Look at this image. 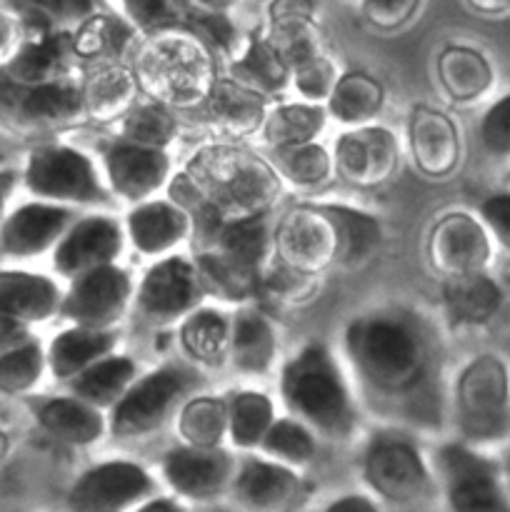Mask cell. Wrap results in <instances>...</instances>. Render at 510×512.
<instances>
[{
	"mask_svg": "<svg viewBox=\"0 0 510 512\" xmlns=\"http://www.w3.org/2000/svg\"><path fill=\"white\" fill-rule=\"evenodd\" d=\"M228 433L238 448H260L265 433L275 423L273 405L260 393H238L228 400Z\"/></svg>",
	"mask_w": 510,
	"mask_h": 512,
	"instance_id": "cell-41",
	"label": "cell"
},
{
	"mask_svg": "<svg viewBox=\"0 0 510 512\" xmlns=\"http://www.w3.org/2000/svg\"><path fill=\"white\" fill-rule=\"evenodd\" d=\"M73 223V210L65 205L28 200L0 223V253L10 260L40 258L55 250Z\"/></svg>",
	"mask_w": 510,
	"mask_h": 512,
	"instance_id": "cell-16",
	"label": "cell"
},
{
	"mask_svg": "<svg viewBox=\"0 0 510 512\" xmlns=\"http://www.w3.org/2000/svg\"><path fill=\"white\" fill-rule=\"evenodd\" d=\"M410 140H413V153L420 168L433 178H443L458 165V130L443 113L420 108L410 123Z\"/></svg>",
	"mask_w": 510,
	"mask_h": 512,
	"instance_id": "cell-26",
	"label": "cell"
},
{
	"mask_svg": "<svg viewBox=\"0 0 510 512\" xmlns=\"http://www.w3.org/2000/svg\"><path fill=\"white\" fill-rule=\"evenodd\" d=\"M435 473L450 512H510L503 463L465 443H448L435 455Z\"/></svg>",
	"mask_w": 510,
	"mask_h": 512,
	"instance_id": "cell-6",
	"label": "cell"
},
{
	"mask_svg": "<svg viewBox=\"0 0 510 512\" xmlns=\"http://www.w3.org/2000/svg\"><path fill=\"white\" fill-rule=\"evenodd\" d=\"M273 255L303 275L320 273L338 260V235L323 205L290 210L273 233Z\"/></svg>",
	"mask_w": 510,
	"mask_h": 512,
	"instance_id": "cell-11",
	"label": "cell"
},
{
	"mask_svg": "<svg viewBox=\"0 0 510 512\" xmlns=\"http://www.w3.org/2000/svg\"><path fill=\"white\" fill-rule=\"evenodd\" d=\"M228 430V405L213 398H198L180 413V433L195 448H218Z\"/></svg>",
	"mask_w": 510,
	"mask_h": 512,
	"instance_id": "cell-44",
	"label": "cell"
},
{
	"mask_svg": "<svg viewBox=\"0 0 510 512\" xmlns=\"http://www.w3.org/2000/svg\"><path fill=\"white\" fill-rule=\"evenodd\" d=\"M130 290L133 285L128 275L115 265L90 270L73 280L68 295H63L60 315L73 320L78 328L108 330L128 308Z\"/></svg>",
	"mask_w": 510,
	"mask_h": 512,
	"instance_id": "cell-15",
	"label": "cell"
},
{
	"mask_svg": "<svg viewBox=\"0 0 510 512\" xmlns=\"http://www.w3.org/2000/svg\"><path fill=\"white\" fill-rule=\"evenodd\" d=\"M263 3H270V0H263Z\"/></svg>",
	"mask_w": 510,
	"mask_h": 512,
	"instance_id": "cell-61",
	"label": "cell"
},
{
	"mask_svg": "<svg viewBox=\"0 0 510 512\" xmlns=\"http://www.w3.org/2000/svg\"><path fill=\"white\" fill-rule=\"evenodd\" d=\"M233 320L218 310H193L180 328V343L193 360L220 365L230 355Z\"/></svg>",
	"mask_w": 510,
	"mask_h": 512,
	"instance_id": "cell-36",
	"label": "cell"
},
{
	"mask_svg": "<svg viewBox=\"0 0 510 512\" xmlns=\"http://www.w3.org/2000/svg\"><path fill=\"white\" fill-rule=\"evenodd\" d=\"M133 383L135 365L123 355H108L70 380V390H73V398L93 405L95 410H105L113 408Z\"/></svg>",
	"mask_w": 510,
	"mask_h": 512,
	"instance_id": "cell-34",
	"label": "cell"
},
{
	"mask_svg": "<svg viewBox=\"0 0 510 512\" xmlns=\"http://www.w3.org/2000/svg\"><path fill=\"white\" fill-rule=\"evenodd\" d=\"M273 168L293 180L295 185L313 188L320 185L330 175V158L320 145L300 143L273 148Z\"/></svg>",
	"mask_w": 510,
	"mask_h": 512,
	"instance_id": "cell-45",
	"label": "cell"
},
{
	"mask_svg": "<svg viewBox=\"0 0 510 512\" xmlns=\"http://www.w3.org/2000/svg\"><path fill=\"white\" fill-rule=\"evenodd\" d=\"M25 190L43 203H103L105 188L100 185L93 163L80 150L60 143H45L30 150L23 175Z\"/></svg>",
	"mask_w": 510,
	"mask_h": 512,
	"instance_id": "cell-8",
	"label": "cell"
},
{
	"mask_svg": "<svg viewBox=\"0 0 510 512\" xmlns=\"http://www.w3.org/2000/svg\"><path fill=\"white\" fill-rule=\"evenodd\" d=\"M455 423L460 443L488 453L510 448V365L495 353H480L455 383Z\"/></svg>",
	"mask_w": 510,
	"mask_h": 512,
	"instance_id": "cell-5",
	"label": "cell"
},
{
	"mask_svg": "<svg viewBox=\"0 0 510 512\" xmlns=\"http://www.w3.org/2000/svg\"><path fill=\"white\" fill-rule=\"evenodd\" d=\"M138 310L153 323H170V320L188 318L200 300L205 298L195 263L173 255L145 273L138 288Z\"/></svg>",
	"mask_w": 510,
	"mask_h": 512,
	"instance_id": "cell-14",
	"label": "cell"
},
{
	"mask_svg": "<svg viewBox=\"0 0 510 512\" xmlns=\"http://www.w3.org/2000/svg\"><path fill=\"white\" fill-rule=\"evenodd\" d=\"M230 80L268 98V95L278 93L288 85L290 70L285 60L280 58L278 50H275V45L268 40V35H265V38L250 40L243 53L233 60Z\"/></svg>",
	"mask_w": 510,
	"mask_h": 512,
	"instance_id": "cell-33",
	"label": "cell"
},
{
	"mask_svg": "<svg viewBox=\"0 0 510 512\" xmlns=\"http://www.w3.org/2000/svg\"><path fill=\"white\" fill-rule=\"evenodd\" d=\"M138 38L140 33L125 18L95 13L73 30L75 58L98 65L120 63V58H125L135 48Z\"/></svg>",
	"mask_w": 510,
	"mask_h": 512,
	"instance_id": "cell-30",
	"label": "cell"
},
{
	"mask_svg": "<svg viewBox=\"0 0 510 512\" xmlns=\"http://www.w3.org/2000/svg\"><path fill=\"white\" fill-rule=\"evenodd\" d=\"M430 258L445 278L488 273L493 260V238L470 213H450L430 235Z\"/></svg>",
	"mask_w": 510,
	"mask_h": 512,
	"instance_id": "cell-17",
	"label": "cell"
},
{
	"mask_svg": "<svg viewBox=\"0 0 510 512\" xmlns=\"http://www.w3.org/2000/svg\"><path fill=\"white\" fill-rule=\"evenodd\" d=\"M358 378L385 398L403 400L405 410L425 425L438 423L435 343L428 325L408 310H378L355 318L345 333ZM413 418V420H415Z\"/></svg>",
	"mask_w": 510,
	"mask_h": 512,
	"instance_id": "cell-1",
	"label": "cell"
},
{
	"mask_svg": "<svg viewBox=\"0 0 510 512\" xmlns=\"http://www.w3.org/2000/svg\"><path fill=\"white\" fill-rule=\"evenodd\" d=\"M85 115L83 88L73 78L25 85L0 73V125L13 133L63 128Z\"/></svg>",
	"mask_w": 510,
	"mask_h": 512,
	"instance_id": "cell-7",
	"label": "cell"
},
{
	"mask_svg": "<svg viewBox=\"0 0 510 512\" xmlns=\"http://www.w3.org/2000/svg\"><path fill=\"white\" fill-rule=\"evenodd\" d=\"M123 248L120 225L105 215L75 220L53 250V268L63 278H80L90 270L113 265Z\"/></svg>",
	"mask_w": 510,
	"mask_h": 512,
	"instance_id": "cell-18",
	"label": "cell"
},
{
	"mask_svg": "<svg viewBox=\"0 0 510 512\" xmlns=\"http://www.w3.org/2000/svg\"><path fill=\"white\" fill-rule=\"evenodd\" d=\"M238 0H190L193 10L198 13H228L230 8H235Z\"/></svg>",
	"mask_w": 510,
	"mask_h": 512,
	"instance_id": "cell-57",
	"label": "cell"
},
{
	"mask_svg": "<svg viewBox=\"0 0 510 512\" xmlns=\"http://www.w3.org/2000/svg\"><path fill=\"white\" fill-rule=\"evenodd\" d=\"M325 113L315 103H290L280 105L273 113L265 115L263 133L273 148H285V145L313 143L315 135L323 130Z\"/></svg>",
	"mask_w": 510,
	"mask_h": 512,
	"instance_id": "cell-38",
	"label": "cell"
},
{
	"mask_svg": "<svg viewBox=\"0 0 510 512\" xmlns=\"http://www.w3.org/2000/svg\"><path fill=\"white\" fill-rule=\"evenodd\" d=\"M330 113L343 123H365L383 105V88L365 73H348L335 80L328 98Z\"/></svg>",
	"mask_w": 510,
	"mask_h": 512,
	"instance_id": "cell-39",
	"label": "cell"
},
{
	"mask_svg": "<svg viewBox=\"0 0 510 512\" xmlns=\"http://www.w3.org/2000/svg\"><path fill=\"white\" fill-rule=\"evenodd\" d=\"M480 143L493 158H510V93L495 100L480 118Z\"/></svg>",
	"mask_w": 510,
	"mask_h": 512,
	"instance_id": "cell-48",
	"label": "cell"
},
{
	"mask_svg": "<svg viewBox=\"0 0 510 512\" xmlns=\"http://www.w3.org/2000/svg\"><path fill=\"white\" fill-rule=\"evenodd\" d=\"M133 512H185V510H183V505L175 503V500H170V498H150L148 503H143Z\"/></svg>",
	"mask_w": 510,
	"mask_h": 512,
	"instance_id": "cell-58",
	"label": "cell"
},
{
	"mask_svg": "<svg viewBox=\"0 0 510 512\" xmlns=\"http://www.w3.org/2000/svg\"><path fill=\"white\" fill-rule=\"evenodd\" d=\"M10 455V435L0 428V465L5 463V458Z\"/></svg>",
	"mask_w": 510,
	"mask_h": 512,
	"instance_id": "cell-59",
	"label": "cell"
},
{
	"mask_svg": "<svg viewBox=\"0 0 510 512\" xmlns=\"http://www.w3.org/2000/svg\"><path fill=\"white\" fill-rule=\"evenodd\" d=\"M35 418L45 433L55 435L63 443L85 445L93 443L103 433L100 410L78 398H50L35 405Z\"/></svg>",
	"mask_w": 510,
	"mask_h": 512,
	"instance_id": "cell-31",
	"label": "cell"
},
{
	"mask_svg": "<svg viewBox=\"0 0 510 512\" xmlns=\"http://www.w3.org/2000/svg\"><path fill=\"white\" fill-rule=\"evenodd\" d=\"M135 93H138V80L130 65H98V70L83 85L85 113L93 115L95 120L120 118L125 110L133 108Z\"/></svg>",
	"mask_w": 510,
	"mask_h": 512,
	"instance_id": "cell-32",
	"label": "cell"
},
{
	"mask_svg": "<svg viewBox=\"0 0 510 512\" xmlns=\"http://www.w3.org/2000/svg\"><path fill=\"white\" fill-rule=\"evenodd\" d=\"M238 463L223 448H185L173 450L163 460V478L178 498L208 503L230 493Z\"/></svg>",
	"mask_w": 510,
	"mask_h": 512,
	"instance_id": "cell-13",
	"label": "cell"
},
{
	"mask_svg": "<svg viewBox=\"0 0 510 512\" xmlns=\"http://www.w3.org/2000/svg\"><path fill=\"white\" fill-rule=\"evenodd\" d=\"M125 20L138 30L140 35L155 33V30L188 25L193 15L190 0H120Z\"/></svg>",
	"mask_w": 510,
	"mask_h": 512,
	"instance_id": "cell-46",
	"label": "cell"
},
{
	"mask_svg": "<svg viewBox=\"0 0 510 512\" xmlns=\"http://www.w3.org/2000/svg\"><path fill=\"white\" fill-rule=\"evenodd\" d=\"M110 185L133 203H145L168 178V155L163 148H145L120 138L105 153Z\"/></svg>",
	"mask_w": 510,
	"mask_h": 512,
	"instance_id": "cell-20",
	"label": "cell"
},
{
	"mask_svg": "<svg viewBox=\"0 0 510 512\" xmlns=\"http://www.w3.org/2000/svg\"><path fill=\"white\" fill-rule=\"evenodd\" d=\"M268 18H315V0H270Z\"/></svg>",
	"mask_w": 510,
	"mask_h": 512,
	"instance_id": "cell-52",
	"label": "cell"
},
{
	"mask_svg": "<svg viewBox=\"0 0 510 512\" xmlns=\"http://www.w3.org/2000/svg\"><path fill=\"white\" fill-rule=\"evenodd\" d=\"M323 512H380V508L368 495H343V498L333 500Z\"/></svg>",
	"mask_w": 510,
	"mask_h": 512,
	"instance_id": "cell-54",
	"label": "cell"
},
{
	"mask_svg": "<svg viewBox=\"0 0 510 512\" xmlns=\"http://www.w3.org/2000/svg\"><path fill=\"white\" fill-rule=\"evenodd\" d=\"M18 180H20V175L15 173V170H10V168L0 170V223H3V218L8 215L5 213V208H8L10 198H13Z\"/></svg>",
	"mask_w": 510,
	"mask_h": 512,
	"instance_id": "cell-56",
	"label": "cell"
},
{
	"mask_svg": "<svg viewBox=\"0 0 510 512\" xmlns=\"http://www.w3.org/2000/svg\"><path fill=\"white\" fill-rule=\"evenodd\" d=\"M335 163L350 183L378 185L393 175L398 165V145L388 130L358 128L340 138Z\"/></svg>",
	"mask_w": 510,
	"mask_h": 512,
	"instance_id": "cell-22",
	"label": "cell"
},
{
	"mask_svg": "<svg viewBox=\"0 0 510 512\" xmlns=\"http://www.w3.org/2000/svg\"><path fill=\"white\" fill-rule=\"evenodd\" d=\"M175 135V120L160 103L138 105L123 123V140L145 148H163Z\"/></svg>",
	"mask_w": 510,
	"mask_h": 512,
	"instance_id": "cell-47",
	"label": "cell"
},
{
	"mask_svg": "<svg viewBox=\"0 0 510 512\" xmlns=\"http://www.w3.org/2000/svg\"><path fill=\"white\" fill-rule=\"evenodd\" d=\"M190 375L180 368H160L135 380L128 393L110 408V430L118 438H140L168 420L188 390Z\"/></svg>",
	"mask_w": 510,
	"mask_h": 512,
	"instance_id": "cell-9",
	"label": "cell"
},
{
	"mask_svg": "<svg viewBox=\"0 0 510 512\" xmlns=\"http://www.w3.org/2000/svg\"><path fill=\"white\" fill-rule=\"evenodd\" d=\"M130 68L138 88L165 108H200L218 80L213 48L188 25L140 35Z\"/></svg>",
	"mask_w": 510,
	"mask_h": 512,
	"instance_id": "cell-3",
	"label": "cell"
},
{
	"mask_svg": "<svg viewBox=\"0 0 510 512\" xmlns=\"http://www.w3.org/2000/svg\"><path fill=\"white\" fill-rule=\"evenodd\" d=\"M338 235V260L340 263H360L375 250L380 240V228L370 215L345 205H323Z\"/></svg>",
	"mask_w": 510,
	"mask_h": 512,
	"instance_id": "cell-40",
	"label": "cell"
},
{
	"mask_svg": "<svg viewBox=\"0 0 510 512\" xmlns=\"http://www.w3.org/2000/svg\"><path fill=\"white\" fill-rule=\"evenodd\" d=\"M13 10L23 15L30 33L33 30H68L100 13L98 0H5Z\"/></svg>",
	"mask_w": 510,
	"mask_h": 512,
	"instance_id": "cell-37",
	"label": "cell"
},
{
	"mask_svg": "<svg viewBox=\"0 0 510 512\" xmlns=\"http://www.w3.org/2000/svg\"><path fill=\"white\" fill-rule=\"evenodd\" d=\"M478 218L490 233V238L510 253V190L488 195L480 203Z\"/></svg>",
	"mask_w": 510,
	"mask_h": 512,
	"instance_id": "cell-51",
	"label": "cell"
},
{
	"mask_svg": "<svg viewBox=\"0 0 510 512\" xmlns=\"http://www.w3.org/2000/svg\"><path fill=\"white\" fill-rule=\"evenodd\" d=\"M63 308V293L50 278L25 270H0V315L18 323H45Z\"/></svg>",
	"mask_w": 510,
	"mask_h": 512,
	"instance_id": "cell-23",
	"label": "cell"
},
{
	"mask_svg": "<svg viewBox=\"0 0 510 512\" xmlns=\"http://www.w3.org/2000/svg\"><path fill=\"white\" fill-rule=\"evenodd\" d=\"M190 218L170 200H145L128 215V233L145 255H160L190 233Z\"/></svg>",
	"mask_w": 510,
	"mask_h": 512,
	"instance_id": "cell-25",
	"label": "cell"
},
{
	"mask_svg": "<svg viewBox=\"0 0 510 512\" xmlns=\"http://www.w3.org/2000/svg\"><path fill=\"white\" fill-rule=\"evenodd\" d=\"M200 108H205V115L215 128L235 138L255 133L265 123L263 95L230 78L215 80Z\"/></svg>",
	"mask_w": 510,
	"mask_h": 512,
	"instance_id": "cell-24",
	"label": "cell"
},
{
	"mask_svg": "<svg viewBox=\"0 0 510 512\" xmlns=\"http://www.w3.org/2000/svg\"><path fill=\"white\" fill-rule=\"evenodd\" d=\"M365 480L380 498L408 505L425 498L433 488L428 465L418 448L398 435H383L365 455Z\"/></svg>",
	"mask_w": 510,
	"mask_h": 512,
	"instance_id": "cell-12",
	"label": "cell"
},
{
	"mask_svg": "<svg viewBox=\"0 0 510 512\" xmlns=\"http://www.w3.org/2000/svg\"><path fill=\"white\" fill-rule=\"evenodd\" d=\"M500 463H503V475H505V485H508V490H510V450H508V455H505V460H500Z\"/></svg>",
	"mask_w": 510,
	"mask_h": 512,
	"instance_id": "cell-60",
	"label": "cell"
},
{
	"mask_svg": "<svg viewBox=\"0 0 510 512\" xmlns=\"http://www.w3.org/2000/svg\"><path fill=\"white\" fill-rule=\"evenodd\" d=\"M30 28L18 10L0 0V73L8 68L28 40Z\"/></svg>",
	"mask_w": 510,
	"mask_h": 512,
	"instance_id": "cell-50",
	"label": "cell"
},
{
	"mask_svg": "<svg viewBox=\"0 0 510 512\" xmlns=\"http://www.w3.org/2000/svg\"><path fill=\"white\" fill-rule=\"evenodd\" d=\"M78 63L73 48V33L68 30H35L28 35L13 63L3 70L15 83L38 85L73 78Z\"/></svg>",
	"mask_w": 510,
	"mask_h": 512,
	"instance_id": "cell-21",
	"label": "cell"
},
{
	"mask_svg": "<svg viewBox=\"0 0 510 512\" xmlns=\"http://www.w3.org/2000/svg\"><path fill=\"white\" fill-rule=\"evenodd\" d=\"M260 450L275 463L300 468V465H308L313 460L315 440L303 423L293 418H280L270 425L263 443H260Z\"/></svg>",
	"mask_w": 510,
	"mask_h": 512,
	"instance_id": "cell-43",
	"label": "cell"
},
{
	"mask_svg": "<svg viewBox=\"0 0 510 512\" xmlns=\"http://www.w3.org/2000/svg\"><path fill=\"white\" fill-rule=\"evenodd\" d=\"M230 358L243 373H265L275 358V335L258 310H240L233 318Z\"/></svg>",
	"mask_w": 510,
	"mask_h": 512,
	"instance_id": "cell-35",
	"label": "cell"
},
{
	"mask_svg": "<svg viewBox=\"0 0 510 512\" xmlns=\"http://www.w3.org/2000/svg\"><path fill=\"white\" fill-rule=\"evenodd\" d=\"M438 78L445 93L458 103L485 98L495 83L490 60L470 45H448L438 58Z\"/></svg>",
	"mask_w": 510,
	"mask_h": 512,
	"instance_id": "cell-29",
	"label": "cell"
},
{
	"mask_svg": "<svg viewBox=\"0 0 510 512\" xmlns=\"http://www.w3.org/2000/svg\"><path fill=\"white\" fill-rule=\"evenodd\" d=\"M280 195V175L268 160L233 145H208L170 185V203L185 210L203 250L225 223L268 215Z\"/></svg>",
	"mask_w": 510,
	"mask_h": 512,
	"instance_id": "cell-2",
	"label": "cell"
},
{
	"mask_svg": "<svg viewBox=\"0 0 510 512\" xmlns=\"http://www.w3.org/2000/svg\"><path fill=\"white\" fill-rule=\"evenodd\" d=\"M115 343H118V338L110 330H90L75 325L50 343L48 353H45L48 370L63 383H70L80 373H85L90 365L108 358Z\"/></svg>",
	"mask_w": 510,
	"mask_h": 512,
	"instance_id": "cell-27",
	"label": "cell"
},
{
	"mask_svg": "<svg viewBox=\"0 0 510 512\" xmlns=\"http://www.w3.org/2000/svg\"><path fill=\"white\" fill-rule=\"evenodd\" d=\"M280 395L290 418L310 433L343 440L355 428V403L348 383L328 348L310 343L285 363L280 375Z\"/></svg>",
	"mask_w": 510,
	"mask_h": 512,
	"instance_id": "cell-4",
	"label": "cell"
},
{
	"mask_svg": "<svg viewBox=\"0 0 510 512\" xmlns=\"http://www.w3.org/2000/svg\"><path fill=\"white\" fill-rule=\"evenodd\" d=\"M155 480L140 465L110 460L85 470L68 493L70 512H133L155 498Z\"/></svg>",
	"mask_w": 510,
	"mask_h": 512,
	"instance_id": "cell-10",
	"label": "cell"
},
{
	"mask_svg": "<svg viewBox=\"0 0 510 512\" xmlns=\"http://www.w3.org/2000/svg\"><path fill=\"white\" fill-rule=\"evenodd\" d=\"M420 5L423 0H363L360 10L375 30L393 33L418 15Z\"/></svg>",
	"mask_w": 510,
	"mask_h": 512,
	"instance_id": "cell-49",
	"label": "cell"
},
{
	"mask_svg": "<svg viewBox=\"0 0 510 512\" xmlns=\"http://www.w3.org/2000/svg\"><path fill=\"white\" fill-rule=\"evenodd\" d=\"M473 13L485 15V18H500L510 13V0H465Z\"/></svg>",
	"mask_w": 510,
	"mask_h": 512,
	"instance_id": "cell-55",
	"label": "cell"
},
{
	"mask_svg": "<svg viewBox=\"0 0 510 512\" xmlns=\"http://www.w3.org/2000/svg\"><path fill=\"white\" fill-rule=\"evenodd\" d=\"M30 338H33L30 325L0 315V353H8V350L18 348V345L28 343Z\"/></svg>",
	"mask_w": 510,
	"mask_h": 512,
	"instance_id": "cell-53",
	"label": "cell"
},
{
	"mask_svg": "<svg viewBox=\"0 0 510 512\" xmlns=\"http://www.w3.org/2000/svg\"><path fill=\"white\" fill-rule=\"evenodd\" d=\"M445 310L455 325H488L503 308V288L488 273L460 275L445 283Z\"/></svg>",
	"mask_w": 510,
	"mask_h": 512,
	"instance_id": "cell-28",
	"label": "cell"
},
{
	"mask_svg": "<svg viewBox=\"0 0 510 512\" xmlns=\"http://www.w3.org/2000/svg\"><path fill=\"white\" fill-rule=\"evenodd\" d=\"M300 493V480L293 468L275 460L245 458L238 463L230 498L240 512H285Z\"/></svg>",
	"mask_w": 510,
	"mask_h": 512,
	"instance_id": "cell-19",
	"label": "cell"
},
{
	"mask_svg": "<svg viewBox=\"0 0 510 512\" xmlns=\"http://www.w3.org/2000/svg\"><path fill=\"white\" fill-rule=\"evenodd\" d=\"M360 3H363V0H360Z\"/></svg>",
	"mask_w": 510,
	"mask_h": 512,
	"instance_id": "cell-62",
	"label": "cell"
},
{
	"mask_svg": "<svg viewBox=\"0 0 510 512\" xmlns=\"http://www.w3.org/2000/svg\"><path fill=\"white\" fill-rule=\"evenodd\" d=\"M48 360L35 338L0 353V395H28L43 378Z\"/></svg>",
	"mask_w": 510,
	"mask_h": 512,
	"instance_id": "cell-42",
	"label": "cell"
}]
</instances>
